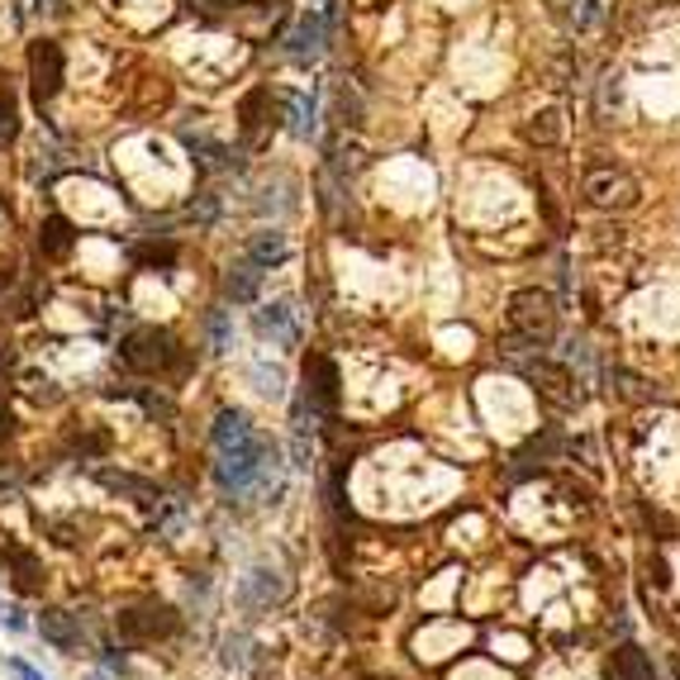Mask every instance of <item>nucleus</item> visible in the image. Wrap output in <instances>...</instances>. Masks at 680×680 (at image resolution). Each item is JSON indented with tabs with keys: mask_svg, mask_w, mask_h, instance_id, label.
Here are the masks:
<instances>
[{
	"mask_svg": "<svg viewBox=\"0 0 680 680\" xmlns=\"http://www.w3.org/2000/svg\"><path fill=\"white\" fill-rule=\"evenodd\" d=\"M557 333V304L548 291L538 286H523V291L509 296L504 310V348H538Z\"/></svg>",
	"mask_w": 680,
	"mask_h": 680,
	"instance_id": "f257e3e1",
	"label": "nucleus"
},
{
	"mask_svg": "<svg viewBox=\"0 0 680 680\" xmlns=\"http://www.w3.org/2000/svg\"><path fill=\"white\" fill-rule=\"evenodd\" d=\"M119 362L129 371H143V377H158V371L177 367V338L162 329H133L124 343H119Z\"/></svg>",
	"mask_w": 680,
	"mask_h": 680,
	"instance_id": "f03ea898",
	"label": "nucleus"
},
{
	"mask_svg": "<svg viewBox=\"0 0 680 680\" xmlns=\"http://www.w3.org/2000/svg\"><path fill=\"white\" fill-rule=\"evenodd\" d=\"M581 196H586V206L614 214V210H633L642 191L623 167H590L586 181H581Z\"/></svg>",
	"mask_w": 680,
	"mask_h": 680,
	"instance_id": "7ed1b4c3",
	"label": "nucleus"
},
{
	"mask_svg": "<svg viewBox=\"0 0 680 680\" xmlns=\"http://www.w3.org/2000/svg\"><path fill=\"white\" fill-rule=\"evenodd\" d=\"M177 633V614L167 604H143V609H124L119 614V638L124 642H152V638H172Z\"/></svg>",
	"mask_w": 680,
	"mask_h": 680,
	"instance_id": "20e7f679",
	"label": "nucleus"
},
{
	"mask_svg": "<svg viewBox=\"0 0 680 680\" xmlns=\"http://www.w3.org/2000/svg\"><path fill=\"white\" fill-rule=\"evenodd\" d=\"M29 81H33V96H39V106L62 91V48L53 39H39V43L29 48Z\"/></svg>",
	"mask_w": 680,
	"mask_h": 680,
	"instance_id": "39448f33",
	"label": "nucleus"
},
{
	"mask_svg": "<svg viewBox=\"0 0 680 680\" xmlns=\"http://www.w3.org/2000/svg\"><path fill=\"white\" fill-rule=\"evenodd\" d=\"M523 371H529V381L538 386V396L548 400V404H557V410H571V404H576V377H571L562 362H548V357H538V362H529Z\"/></svg>",
	"mask_w": 680,
	"mask_h": 680,
	"instance_id": "423d86ee",
	"label": "nucleus"
},
{
	"mask_svg": "<svg viewBox=\"0 0 680 680\" xmlns=\"http://www.w3.org/2000/svg\"><path fill=\"white\" fill-rule=\"evenodd\" d=\"M252 329H258V338H271L277 348H296L300 343V319L286 300L277 304H262L258 314H252Z\"/></svg>",
	"mask_w": 680,
	"mask_h": 680,
	"instance_id": "0eeeda50",
	"label": "nucleus"
},
{
	"mask_svg": "<svg viewBox=\"0 0 680 680\" xmlns=\"http://www.w3.org/2000/svg\"><path fill=\"white\" fill-rule=\"evenodd\" d=\"M324 39H329V20L324 14H304V20L296 24L291 33V43H286V58L300 62V67H310L324 58Z\"/></svg>",
	"mask_w": 680,
	"mask_h": 680,
	"instance_id": "6e6552de",
	"label": "nucleus"
},
{
	"mask_svg": "<svg viewBox=\"0 0 680 680\" xmlns=\"http://www.w3.org/2000/svg\"><path fill=\"white\" fill-rule=\"evenodd\" d=\"M39 633H43V642H53L58 652H77L81 648V619L77 614H67V609H43L39 614Z\"/></svg>",
	"mask_w": 680,
	"mask_h": 680,
	"instance_id": "1a4fd4ad",
	"label": "nucleus"
},
{
	"mask_svg": "<svg viewBox=\"0 0 680 680\" xmlns=\"http://www.w3.org/2000/svg\"><path fill=\"white\" fill-rule=\"evenodd\" d=\"M210 438H214V452H229V448H243V443H252L258 438V429L248 423V414L243 410H219L214 414V429H210Z\"/></svg>",
	"mask_w": 680,
	"mask_h": 680,
	"instance_id": "9d476101",
	"label": "nucleus"
},
{
	"mask_svg": "<svg viewBox=\"0 0 680 680\" xmlns=\"http://www.w3.org/2000/svg\"><path fill=\"white\" fill-rule=\"evenodd\" d=\"M286 258H291V243H286L281 229H262V233L248 238V262H258L262 271L267 267H281Z\"/></svg>",
	"mask_w": 680,
	"mask_h": 680,
	"instance_id": "9b49d317",
	"label": "nucleus"
},
{
	"mask_svg": "<svg viewBox=\"0 0 680 680\" xmlns=\"http://www.w3.org/2000/svg\"><path fill=\"white\" fill-rule=\"evenodd\" d=\"M224 291H229L233 304H252V300H258V291H262V267L243 258V262H238L229 277H224Z\"/></svg>",
	"mask_w": 680,
	"mask_h": 680,
	"instance_id": "f8f14e48",
	"label": "nucleus"
},
{
	"mask_svg": "<svg viewBox=\"0 0 680 680\" xmlns=\"http://www.w3.org/2000/svg\"><path fill=\"white\" fill-rule=\"evenodd\" d=\"M304 386L314 390V400L324 404V410H333V404H338V367L329 362V357H314V362L304 367Z\"/></svg>",
	"mask_w": 680,
	"mask_h": 680,
	"instance_id": "ddd939ff",
	"label": "nucleus"
},
{
	"mask_svg": "<svg viewBox=\"0 0 680 680\" xmlns=\"http://www.w3.org/2000/svg\"><path fill=\"white\" fill-rule=\"evenodd\" d=\"M562 133H567V119L562 110H538L529 124H523V139H529L533 148H552V143H562Z\"/></svg>",
	"mask_w": 680,
	"mask_h": 680,
	"instance_id": "4468645a",
	"label": "nucleus"
},
{
	"mask_svg": "<svg viewBox=\"0 0 680 680\" xmlns=\"http://www.w3.org/2000/svg\"><path fill=\"white\" fill-rule=\"evenodd\" d=\"M286 594V586L277 581V571H248V581H243V604L248 609H267V604H277Z\"/></svg>",
	"mask_w": 680,
	"mask_h": 680,
	"instance_id": "2eb2a0df",
	"label": "nucleus"
},
{
	"mask_svg": "<svg viewBox=\"0 0 680 680\" xmlns=\"http://www.w3.org/2000/svg\"><path fill=\"white\" fill-rule=\"evenodd\" d=\"M604 676L609 680H652V661H648V652H638V648H619L614 657H609Z\"/></svg>",
	"mask_w": 680,
	"mask_h": 680,
	"instance_id": "dca6fc26",
	"label": "nucleus"
},
{
	"mask_svg": "<svg viewBox=\"0 0 680 680\" xmlns=\"http://www.w3.org/2000/svg\"><path fill=\"white\" fill-rule=\"evenodd\" d=\"M281 106H286V129H291L296 139H310L314 133V100L304 91H286Z\"/></svg>",
	"mask_w": 680,
	"mask_h": 680,
	"instance_id": "f3484780",
	"label": "nucleus"
},
{
	"mask_svg": "<svg viewBox=\"0 0 680 680\" xmlns=\"http://www.w3.org/2000/svg\"><path fill=\"white\" fill-rule=\"evenodd\" d=\"M39 243H43V252H48V258H67V252L77 248V233H72V224H67L62 214H53V219H43V233H39Z\"/></svg>",
	"mask_w": 680,
	"mask_h": 680,
	"instance_id": "a211bd4d",
	"label": "nucleus"
},
{
	"mask_svg": "<svg viewBox=\"0 0 680 680\" xmlns=\"http://www.w3.org/2000/svg\"><path fill=\"white\" fill-rule=\"evenodd\" d=\"M186 148L200 158V167H210V172H229L233 158H229V148L224 143H210V139H196V133H186Z\"/></svg>",
	"mask_w": 680,
	"mask_h": 680,
	"instance_id": "6ab92c4d",
	"label": "nucleus"
},
{
	"mask_svg": "<svg viewBox=\"0 0 680 680\" xmlns=\"http://www.w3.org/2000/svg\"><path fill=\"white\" fill-rule=\"evenodd\" d=\"M271 106V91H252L248 100H243V110H238V114H243V139L252 143V139H258V129H262V110Z\"/></svg>",
	"mask_w": 680,
	"mask_h": 680,
	"instance_id": "aec40b11",
	"label": "nucleus"
},
{
	"mask_svg": "<svg viewBox=\"0 0 680 680\" xmlns=\"http://www.w3.org/2000/svg\"><path fill=\"white\" fill-rule=\"evenodd\" d=\"M594 20H600V0H571V6H567V24L576 33L594 29Z\"/></svg>",
	"mask_w": 680,
	"mask_h": 680,
	"instance_id": "412c9836",
	"label": "nucleus"
},
{
	"mask_svg": "<svg viewBox=\"0 0 680 680\" xmlns=\"http://www.w3.org/2000/svg\"><path fill=\"white\" fill-rule=\"evenodd\" d=\"M229 348H233L229 310H210V352H229Z\"/></svg>",
	"mask_w": 680,
	"mask_h": 680,
	"instance_id": "4be33fe9",
	"label": "nucleus"
},
{
	"mask_svg": "<svg viewBox=\"0 0 680 680\" xmlns=\"http://www.w3.org/2000/svg\"><path fill=\"white\" fill-rule=\"evenodd\" d=\"M14 119H20L14 100H10V96H0V143H10V139H14V129H20Z\"/></svg>",
	"mask_w": 680,
	"mask_h": 680,
	"instance_id": "5701e85b",
	"label": "nucleus"
},
{
	"mask_svg": "<svg viewBox=\"0 0 680 680\" xmlns=\"http://www.w3.org/2000/svg\"><path fill=\"white\" fill-rule=\"evenodd\" d=\"M248 652H243V638H224V667H243Z\"/></svg>",
	"mask_w": 680,
	"mask_h": 680,
	"instance_id": "b1692460",
	"label": "nucleus"
},
{
	"mask_svg": "<svg viewBox=\"0 0 680 680\" xmlns=\"http://www.w3.org/2000/svg\"><path fill=\"white\" fill-rule=\"evenodd\" d=\"M0 623H6L10 628V633H24V614H20V609H14V604H0Z\"/></svg>",
	"mask_w": 680,
	"mask_h": 680,
	"instance_id": "393cba45",
	"label": "nucleus"
},
{
	"mask_svg": "<svg viewBox=\"0 0 680 680\" xmlns=\"http://www.w3.org/2000/svg\"><path fill=\"white\" fill-rule=\"evenodd\" d=\"M214 214H219V200H214V196H206L200 206H191V219H200V224H210Z\"/></svg>",
	"mask_w": 680,
	"mask_h": 680,
	"instance_id": "a878e982",
	"label": "nucleus"
},
{
	"mask_svg": "<svg viewBox=\"0 0 680 680\" xmlns=\"http://www.w3.org/2000/svg\"><path fill=\"white\" fill-rule=\"evenodd\" d=\"M604 106H623V87H619V77H604Z\"/></svg>",
	"mask_w": 680,
	"mask_h": 680,
	"instance_id": "bb28decb",
	"label": "nucleus"
},
{
	"mask_svg": "<svg viewBox=\"0 0 680 680\" xmlns=\"http://www.w3.org/2000/svg\"><path fill=\"white\" fill-rule=\"evenodd\" d=\"M10 671H14V676H20V680H48V676H39V671H33V667H29V661H20V657H14V661H10Z\"/></svg>",
	"mask_w": 680,
	"mask_h": 680,
	"instance_id": "cd10ccee",
	"label": "nucleus"
},
{
	"mask_svg": "<svg viewBox=\"0 0 680 680\" xmlns=\"http://www.w3.org/2000/svg\"><path fill=\"white\" fill-rule=\"evenodd\" d=\"M106 667H110V671H119V676H124V657H119L114 648H106Z\"/></svg>",
	"mask_w": 680,
	"mask_h": 680,
	"instance_id": "c85d7f7f",
	"label": "nucleus"
},
{
	"mask_svg": "<svg viewBox=\"0 0 680 680\" xmlns=\"http://www.w3.org/2000/svg\"><path fill=\"white\" fill-rule=\"evenodd\" d=\"M6 433H10V410L0 404V443H6Z\"/></svg>",
	"mask_w": 680,
	"mask_h": 680,
	"instance_id": "c756f323",
	"label": "nucleus"
},
{
	"mask_svg": "<svg viewBox=\"0 0 680 680\" xmlns=\"http://www.w3.org/2000/svg\"><path fill=\"white\" fill-rule=\"evenodd\" d=\"M542 6H548L552 14H567V6H571V0H542Z\"/></svg>",
	"mask_w": 680,
	"mask_h": 680,
	"instance_id": "7c9ffc66",
	"label": "nucleus"
},
{
	"mask_svg": "<svg viewBox=\"0 0 680 680\" xmlns=\"http://www.w3.org/2000/svg\"><path fill=\"white\" fill-rule=\"evenodd\" d=\"M96 680H106V676H96Z\"/></svg>",
	"mask_w": 680,
	"mask_h": 680,
	"instance_id": "2f4dec72",
	"label": "nucleus"
}]
</instances>
